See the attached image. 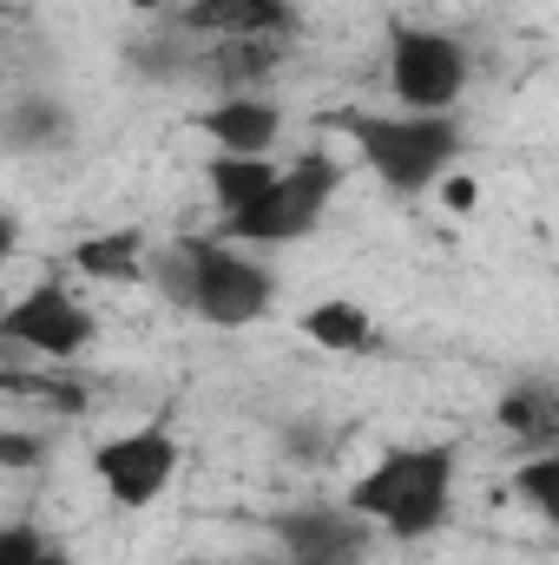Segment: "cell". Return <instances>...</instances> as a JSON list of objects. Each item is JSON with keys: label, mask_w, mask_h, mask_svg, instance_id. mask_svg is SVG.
Returning a JSON list of instances; mask_svg holds the SVG:
<instances>
[{"label": "cell", "mask_w": 559, "mask_h": 565, "mask_svg": "<svg viewBox=\"0 0 559 565\" xmlns=\"http://www.w3.org/2000/svg\"><path fill=\"white\" fill-rule=\"evenodd\" d=\"M454 447H389L356 487H349V513L389 526L395 540H421L447 520L454 500Z\"/></svg>", "instance_id": "1"}, {"label": "cell", "mask_w": 559, "mask_h": 565, "mask_svg": "<svg viewBox=\"0 0 559 565\" xmlns=\"http://www.w3.org/2000/svg\"><path fill=\"white\" fill-rule=\"evenodd\" d=\"M356 151L369 158V171L389 184V191H428L447 164H454V151H461V132H454V119L447 113H409V119H382V113H349V119H336Z\"/></svg>", "instance_id": "2"}, {"label": "cell", "mask_w": 559, "mask_h": 565, "mask_svg": "<svg viewBox=\"0 0 559 565\" xmlns=\"http://www.w3.org/2000/svg\"><path fill=\"white\" fill-rule=\"evenodd\" d=\"M336 178L342 171H336L329 151H303L289 171H277V184L264 198H251L244 211L224 217V237H238V244H289V237H309L316 217H323V204L336 198Z\"/></svg>", "instance_id": "3"}, {"label": "cell", "mask_w": 559, "mask_h": 565, "mask_svg": "<svg viewBox=\"0 0 559 565\" xmlns=\"http://www.w3.org/2000/svg\"><path fill=\"white\" fill-rule=\"evenodd\" d=\"M271 270L251 264L244 250L231 244H184V302L218 322V329H244L271 309Z\"/></svg>", "instance_id": "4"}, {"label": "cell", "mask_w": 559, "mask_h": 565, "mask_svg": "<svg viewBox=\"0 0 559 565\" xmlns=\"http://www.w3.org/2000/svg\"><path fill=\"white\" fill-rule=\"evenodd\" d=\"M389 86L409 113H447L467 93V46L428 26H395L389 40Z\"/></svg>", "instance_id": "5"}, {"label": "cell", "mask_w": 559, "mask_h": 565, "mask_svg": "<svg viewBox=\"0 0 559 565\" xmlns=\"http://www.w3.org/2000/svg\"><path fill=\"white\" fill-rule=\"evenodd\" d=\"M93 309L66 289V282H33L7 316H0V342H20V349H33V355H46V362H66V355H80L86 342H93Z\"/></svg>", "instance_id": "6"}, {"label": "cell", "mask_w": 559, "mask_h": 565, "mask_svg": "<svg viewBox=\"0 0 559 565\" xmlns=\"http://www.w3.org/2000/svg\"><path fill=\"white\" fill-rule=\"evenodd\" d=\"M93 473L119 507H151L178 473V447L165 427H133V434H113L106 447H93Z\"/></svg>", "instance_id": "7"}, {"label": "cell", "mask_w": 559, "mask_h": 565, "mask_svg": "<svg viewBox=\"0 0 559 565\" xmlns=\"http://www.w3.org/2000/svg\"><path fill=\"white\" fill-rule=\"evenodd\" d=\"M277 540L289 546V559L303 565H362V526L349 513H323V507L283 513Z\"/></svg>", "instance_id": "8"}, {"label": "cell", "mask_w": 559, "mask_h": 565, "mask_svg": "<svg viewBox=\"0 0 559 565\" xmlns=\"http://www.w3.org/2000/svg\"><path fill=\"white\" fill-rule=\"evenodd\" d=\"M289 26V0H191L184 33H218V40H277Z\"/></svg>", "instance_id": "9"}, {"label": "cell", "mask_w": 559, "mask_h": 565, "mask_svg": "<svg viewBox=\"0 0 559 565\" xmlns=\"http://www.w3.org/2000/svg\"><path fill=\"white\" fill-rule=\"evenodd\" d=\"M204 132L218 139V151H231V158H271L283 119H277L271 99H244V93H231L224 106L204 113Z\"/></svg>", "instance_id": "10"}, {"label": "cell", "mask_w": 559, "mask_h": 565, "mask_svg": "<svg viewBox=\"0 0 559 565\" xmlns=\"http://www.w3.org/2000/svg\"><path fill=\"white\" fill-rule=\"evenodd\" d=\"M303 335H309L316 349H329V355H369V349H376V322H369V309L349 302V296H329V302L303 309Z\"/></svg>", "instance_id": "11"}, {"label": "cell", "mask_w": 559, "mask_h": 565, "mask_svg": "<svg viewBox=\"0 0 559 565\" xmlns=\"http://www.w3.org/2000/svg\"><path fill=\"white\" fill-rule=\"evenodd\" d=\"M73 264L99 282H133L145 270V237L139 231H99V237H86L73 250Z\"/></svg>", "instance_id": "12"}, {"label": "cell", "mask_w": 559, "mask_h": 565, "mask_svg": "<svg viewBox=\"0 0 559 565\" xmlns=\"http://www.w3.org/2000/svg\"><path fill=\"white\" fill-rule=\"evenodd\" d=\"M204 178H211V198H218L224 217H231V211H244L251 198H264V191L277 184V164H271V158H231V151H218Z\"/></svg>", "instance_id": "13"}, {"label": "cell", "mask_w": 559, "mask_h": 565, "mask_svg": "<svg viewBox=\"0 0 559 565\" xmlns=\"http://www.w3.org/2000/svg\"><path fill=\"white\" fill-rule=\"evenodd\" d=\"M271 66H277V40H224L211 53V79H224V86H251Z\"/></svg>", "instance_id": "14"}, {"label": "cell", "mask_w": 559, "mask_h": 565, "mask_svg": "<svg viewBox=\"0 0 559 565\" xmlns=\"http://www.w3.org/2000/svg\"><path fill=\"white\" fill-rule=\"evenodd\" d=\"M500 427L507 434H520V440H553V427H559V415H553V402L540 395V388H527V395H507L500 402Z\"/></svg>", "instance_id": "15"}, {"label": "cell", "mask_w": 559, "mask_h": 565, "mask_svg": "<svg viewBox=\"0 0 559 565\" xmlns=\"http://www.w3.org/2000/svg\"><path fill=\"white\" fill-rule=\"evenodd\" d=\"M514 493L534 507V513H547V520H559V454L547 447L540 460H527L520 473H514Z\"/></svg>", "instance_id": "16"}, {"label": "cell", "mask_w": 559, "mask_h": 565, "mask_svg": "<svg viewBox=\"0 0 559 565\" xmlns=\"http://www.w3.org/2000/svg\"><path fill=\"white\" fill-rule=\"evenodd\" d=\"M40 460H46V440L33 427H0V467L7 473H33Z\"/></svg>", "instance_id": "17"}, {"label": "cell", "mask_w": 559, "mask_h": 565, "mask_svg": "<svg viewBox=\"0 0 559 565\" xmlns=\"http://www.w3.org/2000/svg\"><path fill=\"white\" fill-rule=\"evenodd\" d=\"M0 565H53L46 533H40V526H7V533H0Z\"/></svg>", "instance_id": "18"}, {"label": "cell", "mask_w": 559, "mask_h": 565, "mask_svg": "<svg viewBox=\"0 0 559 565\" xmlns=\"http://www.w3.org/2000/svg\"><path fill=\"white\" fill-rule=\"evenodd\" d=\"M53 126H60V119H53L46 106H20V113H13V145H33V139H60Z\"/></svg>", "instance_id": "19"}, {"label": "cell", "mask_w": 559, "mask_h": 565, "mask_svg": "<svg viewBox=\"0 0 559 565\" xmlns=\"http://www.w3.org/2000/svg\"><path fill=\"white\" fill-rule=\"evenodd\" d=\"M441 204H447V211H474V204H481V184H474V178H447V184H441Z\"/></svg>", "instance_id": "20"}, {"label": "cell", "mask_w": 559, "mask_h": 565, "mask_svg": "<svg viewBox=\"0 0 559 565\" xmlns=\"http://www.w3.org/2000/svg\"><path fill=\"white\" fill-rule=\"evenodd\" d=\"M13 244H20V224H13V217H0V264L13 257Z\"/></svg>", "instance_id": "21"}, {"label": "cell", "mask_w": 559, "mask_h": 565, "mask_svg": "<svg viewBox=\"0 0 559 565\" xmlns=\"http://www.w3.org/2000/svg\"><path fill=\"white\" fill-rule=\"evenodd\" d=\"M126 7H133V13H151V7H165V0H126Z\"/></svg>", "instance_id": "22"}, {"label": "cell", "mask_w": 559, "mask_h": 565, "mask_svg": "<svg viewBox=\"0 0 559 565\" xmlns=\"http://www.w3.org/2000/svg\"><path fill=\"white\" fill-rule=\"evenodd\" d=\"M271 565H303V559H271Z\"/></svg>", "instance_id": "23"}]
</instances>
